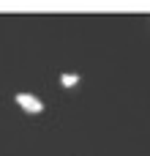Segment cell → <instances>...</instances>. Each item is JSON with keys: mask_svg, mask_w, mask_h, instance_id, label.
Segmentation results:
<instances>
[{"mask_svg": "<svg viewBox=\"0 0 150 156\" xmlns=\"http://www.w3.org/2000/svg\"><path fill=\"white\" fill-rule=\"evenodd\" d=\"M16 104H19L25 112H33V115L44 112V104H41V99H36L33 93H16Z\"/></svg>", "mask_w": 150, "mask_h": 156, "instance_id": "6da1fadb", "label": "cell"}, {"mask_svg": "<svg viewBox=\"0 0 150 156\" xmlns=\"http://www.w3.org/2000/svg\"><path fill=\"white\" fill-rule=\"evenodd\" d=\"M77 82H79L77 74H63V77H60V85H63V88H71V85H77Z\"/></svg>", "mask_w": 150, "mask_h": 156, "instance_id": "7a4b0ae2", "label": "cell"}]
</instances>
